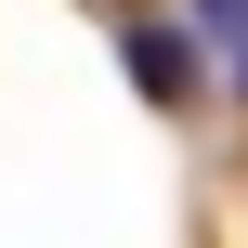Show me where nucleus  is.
Here are the masks:
<instances>
[{
	"instance_id": "nucleus-3",
	"label": "nucleus",
	"mask_w": 248,
	"mask_h": 248,
	"mask_svg": "<svg viewBox=\"0 0 248 248\" xmlns=\"http://www.w3.org/2000/svg\"><path fill=\"white\" fill-rule=\"evenodd\" d=\"M235 78H248V26H235Z\"/></svg>"
},
{
	"instance_id": "nucleus-1",
	"label": "nucleus",
	"mask_w": 248,
	"mask_h": 248,
	"mask_svg": "<svg viewBox=\"0 0 248 248\" xmlns=\"http://www.w3.org/2000/svg\"><path fill=\"white\" fill-rule=\"evenodd\" d=\"M131 78H144L157 105H183V92H196V52H183L170 26H131Z\"/></svg>"
},
{
	"instance_id": "nucleus-2",
	"label": "nucleus",
	"mask_w": 248,
	"mask_h": 248,
	"mask_svg": "<svg viewBox=\"0 0 248 248\" xmlns=\"http://www.w3.org/2000/svg\"><path fill=\"white\" fill-rule=\"evenodd\" d=\"M209 26H248V0H209Z\"/></svg>"
}]
</instances>
